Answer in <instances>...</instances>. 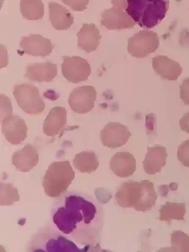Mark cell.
<instances>
[{
    "instance_id": "13",
    "label": "cell",
    "mask_w": 189,
    "mask_h": 252,
    "mask_svg": "<svg viewBox=\"0 0 189 252\" xmlns=\"http://www.w3.org/2000/svg\"><path fill=\"white\" fill-rule=\"evenodd\" d=\"M101 24L109 30L129 29L136 25L127 12L113 7L101 14Z\"/></svg>"
},
{
    "instance_id": "4",
    "label": "cell",
    "mask_w": 189,
    "mask_h": 252,
    "mask_svg": "<svg viewBox=\"0 0 189 252\" xmlns=\"http://www.w3.org/2000/svg\"><path fill=\"white\" fill-rule=\"evenodd\" d=\"M76 243L53 226L43 227L35 233L29 243L30 252H85Z\"/></svg>"
},
{
    "instance_id": "30",
    "label": "cell",
    "mask_w": 189,
    "mask_h": 252,
    "mask_svg": "<svg viewBox=\"0 0 189 252\" xmlns=\"http://www.w3.org/2000/svg\"><path fill=\"white\" fill-rule=\"evenodd\" d=\"M179 125L182 131L189 133V112L186 113L180 120Z\"/></svg>"
},
{
    "instance_id": "9",
    "label": "cell",
    "mask_w": 189,
    "mask_h": 252,
    "mask_svg": "<svg viewBox=\"0 0 189 252\" xmlns=\"http://www.w3.org/2000/svg\"><path fill=\"white\" fill-rule=\"evenodd\" d=\"M97 93L94 87L84 86L75 88L69 96L68 102L72 111L80 114L91 111L94 106Z\"/></svg>"
},
{
    "instance_id": "8",
    "label": "cell",
    "mask_w": 189,
    "mask_h": 252,
    "mask_svg": "<svg viewBox=\"0 0 189 252\" xmlns=\"http://www.w3.org/2000/svg\"><path fill=\"white\" fill-rule=\"evenodd\" d=\"M63 58L62 73L68 82L78 84L88 79L92 68L86 60L76 56H64Z\"/></svg>"
},
{
    "instance_id": "23",
    "label": "cell",
    "mask_w": 189,
    "mask_h": 252,
    "mask_svg": "<svg viewBox=\"0 0 189 252\" xmlns=\"http://www.w3.org/2000/svg\"><path fill=\"white\" fill-rule=\"evenodd\" d=\"M160 221L170 222L172 220H185L186 205L183 203L167 202L159 210Z\"/></svg>"
},
{
    "instance_id": "17",
    "label": "cell",
    "mask_w": 189,
    "mask_h": 252,
    "mask_svg": "<svg viewBox=\"0 0 189 252\" xmlns=\"http://www.w3.org/2000/svg\"><path fill=\"white\" fill-rule=\"evenodd\" d=\"M167 157L166 148L158 145L152 148L148 147L145 159L142 162L145 172L151 175L160 173L161 168L166 164Z\"/></svg>"
},
{
    "instance_id": "19",
    "label": "cell",
    "mask_w": 189,
    "mask_h": 252,
    "mask_svg": "<svg viewBox=\"0 0 189 252\" xmlns=\"http://www.w3.org/2000/svg\"><path fill=\"white\" fill-rule=\"evenodd\" d=\"M66 122L67 112L65 108L54 107L44 121L43 132L48 137L55 136L64 127Z\"/></svg>"
},
{
    "instance_id": "31",
    "label": "cell",
    "mask_w": 189,
    "mask_h": 252,
    "mask_svg": "<svg viewBox=\"0 0 189 252\" xmlns=\"http://www.w3.org/2000/svg\"><path fill=\"white\" fill-rule=\"evenodd\" d=\"M113 7L118 10L124 11L128 7V0H112Z\"/></svg>"
},
{
    "instance_id": "3",
    "label": "cell",
    "mask_w": 189,
    "mask_h": 252,
    "mask_svg": "<svg viewBox=\"0 0 189 252\" xmlns=\"http://www.w3.org/2000/svg\"><path fill=\"white\" fill-rule=\"evenodd\" d=\"M169 5V0H128L126 12L141 28L151 29L164 19Z\"/></svg>"
},
{
    "instance_id": "25",
    "label": "cell",
    "mask_w": 189,
    "mask_h": 252,
    "mask_svg": "<svg viewBox=\"0 0 189 252\" xmlns=\"http://www.w3.org/2000/svg\"><path fill=\"white\" fill-rule=\"evenodd\" d=\"M20 194L17 189L12 184L1 183V206H10L16 202L19 201Z\"/></svg>"
},
{
    "instance_id": "12",
    "label": "cell",
    "mask_w": 189,
    "mask_h": 252,
    "mask_svg": "<svg viewBox=\"0 0 189 252\" xmlns=\"http://www.w3.org/2000/svg\"><path fill=\"white\" fill-rule=\"evenodd\" d=\"M20 47L27 55L44 57L51 55L54 46L50 40L41 35L31 34L23 38Z\"/></svg>"
},
{
    "instance_id": "5",
    "label": "cell",
    "mask_w": 189,
    "mask_h": 252,
    "mask_svg": "<svg viewBox=\"0 0 189 252\" xmlns=\"http://www.w3.org/2000/svg\"><path fill=\"white\" fill-rule=\"evenodd\" d=\"M75 177V172L69 161L54 162L43 177L42 186L45 193L50 197H59L67 191Z\"/></svg>"
},
{
    "instance_id": "18",
    "label": "cell",
    "mask_w": 189,
    "mask_h": 252,
    "mask_svg": "<svg viewBox=\"0 0 189 252\" xmlns=\"http://www.w3.org/2000/svg\"><path fill=\"white\" fill-rule=\"evenodd\" d=\"M58 75V67L49 62L33 63L26 68L25 77L39 83L51 82Z\"/></svg>"
},
{
    "instance_id": "24",
    "label": "cell",
    "mask_w": 189,
    "mask_h": 252,
    "mask_svg": "<svg viewBox=\"0 0 189 252\" xmlns=\"http://www.w3.org/2000/svg\"><path fill=\"white\" fill-rule=\"evenodd\" d=\"M20 11L26 20H41L44 15V4L42 0H21Z\"/></svg>"
},
{
    "instance_id": "20",
    "label": "cell",
    "mask_w": 189,
    "mask_h": 252,
    "mask_svg": "<svg viewBox=\"0 0 189 252\" xmlns=\"http://www.w3.org/2000/svg\"><path fill=\"white\" fill-rule=\"evenodd\" d=\"M78 46L87 53L95 51L100 43L102 37L95 24H83L77 34Z\"/></svg>"
},
{
    "instance_id": "22",
    "label": "cell",
    "mask_w": 189,
    "mask_h": 252,
    "mask_svg": "<svg viewBox=\"0 0 189 252\" xmlns=\"http://www.w3.org/2000/svg\"><path fill=\"white\" fill-rule=\"evenodd\" d=\"M73 165L81 173L92 174L97 169L99 161L94 152L83 151L75 156Z\"/></svg>"
},
{
    "instance_id": "15",
    "label": "cell",
    "mask_w": 189,
    "mask_h": 252,
    "mask_svg": "<svg viewBox=\"0 0 189 252\" xmlns=\"http://www.w3.org/2000/svg\"><path fill=\"white\" fill-rule=\"evenodd\" d=\"M152 67L157 75L169 81L177 80L183 71L178 62L164 56L153 58Z\"/></svg>"
},
{
    "instance_id": "14",
    "label": "cell",
    "mask_w": 189,
    "mask_h": 252,
    "mask_svg": "<svg viewBox=\"0 0 189 252\" xmlns=\"http://www.w3.org/2000/svg\"><path fill=\"white\" fill-rule=\"evenodd\" d=\"M39 156L37 150L28 144L22 149L14 153L12 164L21 172H29L39 163Z\"/></svg>"
},
{
    "instance_id": "1",
    "label": "cell",
    "mask_w": 189,
    "mask_h": 252,
    "mask_svg": "<svg viewBox=\"0 0 189 252\" xmlns=\"http://www.w3.org/2000/svg\"><path fill=\"white\" fill-rule=\"evenodd\" d=\"M51 215L57 228L78 246L89 249L99 241L103 211L91 195L67 191L54 201Z\"/></svg>"
},
{
    "instance_id": "27",
    "label": "cell",
    "mask_w": 189,
    "mask_h": 252,
    "mask_svg": "<svg viewBox=\"0 0 189 252\" xmlns=\"http://www.w3.org/2000/svg\"><path fill=\"white\" fill-rule=\"evenodd\" d=\"M177 158L185 166L189 168V140L184 141L179 146Z\"/></svg>"
},
{
    "instance_id": "7",
    "label": "cell",
    "mask_w": 189,
    "mask_h": 252,
    "mask_svg": "<svg viewBox=\"0 0 189 252\" xmlns=\"http://www.w3.org/2000/svg\"><path fill=\"white\" fill-rule=\"evenodd\" d=\"M159 46V39L157 33L145 30L128 39L127 50L132 57L142 59L155 52Z\"/></svg>"
},
{
    "instance_id": "29",
    "label": "cell",
    "mask_w": 189,
    "mask_h": 252,
    "mask_svg": "<svg viewBox=\"0 0 189 252\" xmlns=\"http://www.w3.org/2000/svg\"><path fill=\"white\" fill-rule=\"evenodd\" d=\"M180 88V97L185 105H189V77L185 79Z\"/></svg>"
},
{
    "instance_id": "6",
    "label": "cell",
    "mask_w": 189,
    "mask_h": 252,
    "mask_svg": "<svg viewBox=\"0 0 189 252\" xmlns=\"http://www.w3.org/2000/svg\"><path fill=\"white\" fill-rule=\"evenodd\" d=\"M13 95L21 109L26 113L38 115L45 109V103L37 87L29 84L16 85Z\"/></svg>"
},
{
    "instance_id": "21",
    "label": "cell",
    "mask_w": 189,
    "mask_h": 252,
    "mask_svg": "<svg viewBox=\"0 0 189 252\" xmlns=\"http://www.w3.org/2000/svg\"><path fill=\"white\" fill-rule=\"evenodd\" d=\"M49 18L54 29L67 31L74 23V17L64 6L56 3H49Z\"/></svg>"
},
{
    "instance_id": "16",
    "label": "cell",
    "mask_w": 189,
    "mask_h": 252,
    "mask_svg": "<svg viewBox=\"0 0 189 252\" xmlns=\"http://www.w3.org/2000/svg\"><path fill=\"white\" fill-rule=\"evenodd\" d=\"M110 168L121 178L131 176L136 169V160L129 152H118L111 158Z\"/></svg>"
},
{
    "instance_id": "2",
    "label": "cell",
    "mask_w": 189,
    "mask_h": 252,
    "mask_svg": "<svg viewBox=\"0 0 189 252\" xmlns=\"http://www.w3.org/2000/svg\"><path fill=\"white\" fill-rule=\"evenodd\" d=\"M115 199L123 208H133L145 212L155 207L158 196L152 182L129 181L121 185L115 194Z\"/></svg>"
},
{
    "instance_id": "26",
    "label": "cell",
    "mask_w": 189,
    "mask_h": 252,
    "mask_svg": "<svg viewBox=\"0 0 189 252\" xmlns=\"http://www.w3.org/2000/svg\"><path fill=\"white\" fill-rule=\"evenodd\" d=\"M171 251L189 252V237L182 231H176L171 235Z\"/></svg>"
},
{
    "instance_id": "10",
    "label": "cell",
    "mask_w": 189,
    "mask_h": 252,
    "mask_svg": "<svg viewBox=\"0 0 189 252\" xmlns=\"http://www.w3.org/2000/svg\"><path fill=\"white\" fill-rule=\"evenodd\" d=\"M1 122L2 132L12 145H20L28 137V126L20 116L12 113L5 116Z\"/></svg>"
},
{
    "instance_id": "28",
    "label": "cell",
    "mask_w": 189,
    "mask_h": 252,
    "mask_svg": "<svg viewBox=\"0 0 189 252\" xmlns=\"http://www.w3.org/2000/svg\"><path fill=\"white\" fill-rule=\"evenodd\" d=\"M64 4L69 6L76 12H82L86 10L89 0H61Z\"/></svg>"
},
{
    "instance_id": "11",
    "label": "cell",
    "mask_w": 189,
    "mask_h": 252,
    "mask_svg": "<svg viewBox=\"0 0 189 252\" xmlns=\"http://www.w3.org/2000/svg\"><path fill=\"white\" fill-rule=\"evenodd\" d=\"M131 133L125 125L117 122L108 123L100 132V139L105 147L116 149L127 143Z\"/></svg>"
}]
</instances>
